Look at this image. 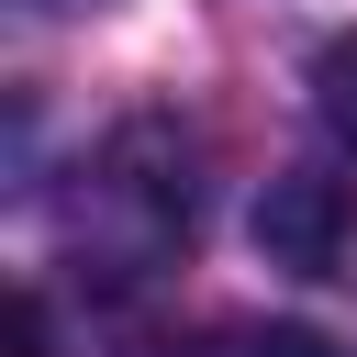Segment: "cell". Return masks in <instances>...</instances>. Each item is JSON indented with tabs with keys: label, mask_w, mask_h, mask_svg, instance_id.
Wrapping results in <instances>:
<instances>
[{
	"label": "cell",
	"mask_w": 357,
	"mask_h": 357,
	"mask_svg": "<svg viewBox=\"0 0 357 357\" xmlns=\"http://www.w3.org/2000/svg\"><path fill=\"white\" fill-rule=\"evenodd\" d=\"M11 357H56V324H45V290L11 301Z\"/></svg>",
	"instance_id": "277c9868"
},
{
	"label": "cell",
	"mask_w": 357,
	"mask_h": 357,
	"mask_svg": "<svg viewBox=\"0 0 357 357\" xmlns=\"http://www.w3.org/2000/svg\"><path fill=\"white\" fill-rule=\"evenodd\" d=\"M67 234H78L89 279L145 290V279L190 245V134H167V123H123V134L78 167Z\"/></svg>",
	"instance_id": "6da1fadb"
},
{
	"label": "cell",
	"mask_w": 357,
	"mask_h": 357,
	"mask_svg": "<svg viewBox=\"0 0 357 357\" xmlns=\"http://www.w3.org/2000/svg\"><path fill=\"white\" fill-rule=\"evenodd\" d=\"M22 11H112V0H22Z\"/></svg>",
	"instance_id": "5b68a950"
},
{
	"label": "cell",
	"mask_w": 357,
	"mask_h": 357,
	"mask_svg": "<svg viewBox=\"0 0 357 357\" xmlns=\"http://www.w3.org/2000/svg\"><path fill=\"white\" fill-rule=\"evenodd\" d=\"M167 357H346V346H324V335H301V324H212V335L167 346Z\"/></svg>",
	"instance_id": "3957f363"
},
{
	"label": "cell",
	"mask_w": 357,
	"mask_h": 357,
	"mask_svg": "<svg viewBox=\"0 0 357 357\" xmlns=\"http://www.w3.org/2000/svg\"><path fill=\"white\" fill-rule=\"evenodd\" d=\"M312 156L335 178H357V33H335L312 56Z\"/></svg>",
	"instance_id": "7a4b0ae2"
}]
</instances>
